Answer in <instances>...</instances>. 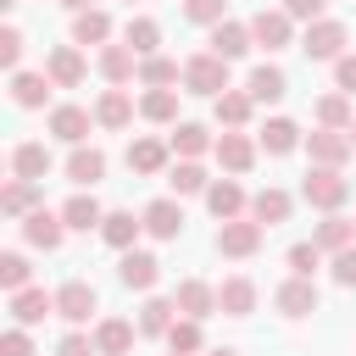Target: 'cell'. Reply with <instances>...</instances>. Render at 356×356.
Wrapping results in <instances>:
<instances>
[{
    "mask_svg": "<svg viewBox=\"0 0 356 356\" xmlns=\"http://www.w3.org/2000/svg\"><path fill=\"white\" fill-rule=\"evenodd\" d=\"M300 200L317 206V211H339V206L350 200V178H345L339 167H306V178H300Z\"/></svg>",
    "mask_w": 356,
    "mask_h": 356,
    "instance_id": "1",
    "label": "cell"
},
{
    "mask_svg": "<svg viewBox=\"0 0 356 356\" xmlns=\"http://www.w3.org/2000/svg\"><path fill=\"white\" fill-rule=\"evenodd\" d=\"M184 89H189V95H211V100H217V95L228 89V61H222L217 50L189 56V61H184Z\"/></svg>",
    "mask_w": 356,
    "mask_h": 356,
    "instance_id": "2",
    "label": "cell"
},
{
    "mask_svg": "<svg viewBox=\"0 0 356 356\" xmlns=\"http://www.w3.org/2000/svg\"><path fill=\"white\" fill-rule=\"evenodd\" d=\"M345 22H334V17H317V22H306V33H300V50H306V61H339L345 56Z\"/></svg>",
    "mask_w": 356,
    "mask_h": 356,
    "instance_id": "3",
    "label": "cell"
},
{
    "mask_svg": "<svg viewBox=\"0 0 356 356\" xmlns=\"http://www.w3.org/2000/svg\"><path fill=\"white\" fill-rule=\"evenodd\" d=\"M261 222L245 211V217H228V222H217V250L222 256H234V261H245V256H256L261 250Z\"/></svg>",
    "mask_w": 356,
    "mask_h": 356,
    "instance_id": "4",
    "label": "cell"
},
{
    "mask_svg": "<svg viewBox=\"0 0 356 356\" xmlns=\"http://www.w3.org/2000/svg\"><path fill=\"white\" fill-rule=\"evenodd\" d=\"M350 128H317V134H306V156H312V167H345L350 161Z\"/></svg>",
    "mask_w": 356,
    "mask_h": 356,
    "instance_id": "5",
    "label": "cell"
},
{
    "mask_svg": "<svg viewBox=\"0 0 356 356\" xmlns=\"http://www.w3.org/2000/svg\"><path fill=\"white\" fill-rule=\"evenodd\" d=\"M273 306L284 312V317H312L317 306H323V295H317V284L312 278H300V273H289L278 289H273Z\"/></svg>",
    "mask_w": 356,
    "mask_h": 356,
    "instance_id": "6",
    "label": "cell"
},
{
    "mask_svg": "<svg viewBox=\"0 0 356 356\" xmlns=\"http://www.w3.org/2000/svg\"><path fill=\"white\" fill-rule=\"evenodd\" d=\"M250 39H256L261 50H284V44H295V17H289L284 6H278V11L261 6V11L250 17Z\"/></svg>",
    "mask_w": 356,
    "mask_h": 356,
    "instance_id": "7",
    "label": "cell"
},
{
    "mask_svg": "<svg viewBox=\"0 0 356 356\" xmlns=\"http://www.w3.org/2000/svg\"><path fill=\"white\" fill-rule=\"evenodd\" d=\"M61 234H67L61 211H44V206H33V211L22 217V239H28L33 250H56V245H61Z\"/></svg>",
    "mask_w": 356,
    "mask_h": 356,
    "instance_id": "8",
    "label": "cell"
},
{
    "mask_svg": "<svg viewBox=\"0 0 356 356\" xmlns=\"http://www.w3.org/2000/svg\"><path fill=\"white\" fill-rule=\"evenodd\" d=\"M95 312H100V300H95V289H89L83 278H72V284L56 289V317H67V323H89Z\"/></svg>",
    "mask_w": 356,
    "mask_h": 356,
    "instance_id": "9",
    "label": "cell"
},
{
    "mask_svg": "<svg viewBox=\"0 0 356 356\" xmlns=\"http://www.w3.org/2000/svg\"><path fill=\"white\" fill-rule=\"evenodd\" d=\"M211 150H217V161H222V172H234V178L256 167V139H245L239 128H228V134H222V139H217Z\"/></svg>",
    "mask_w": 356,
    "mask_h": 356,
    "instance_id": "10",
    "label": "cell"
},
{
    "mask_svg": "<svg viewBox=\"0 0 356 356\" xmlns=\"http://www.w3.org/2000/svg\"><path fill=\"white\" fill-rule=\"evenodd\" d=\"M289 211H295V200H289V189H278V184H267V189H256V195H250V217H256L261 228L289 222Z\"/></svg>",
    "mask_w": 356,
    "mask_h": 356,
    "instance_id": "11",
    "label": "cell"
},
{
    "mask_svg": "<svg viewBox=\"0 0 356 356\" xmlns=\"http://www.w3.org/2000/svg\"><path fill=\"white\" fill-rule=\"evenodd\" d=\"M145 234H150V239H178V234H184V206H178L172 195L150 200V206H145Z\"/></svg>",
    "mask_w": 356,
    "mask_h": 356,
    "instance_id": "12",
    "label": "cell"
},
{
    "mask_svg": "<svg viewBox=\"0 0 356 356\" xmlns=\"http://www.w3.org/2000/svg\"><path fill=\"white\" fill-rule=\"evenodd\" d=\"M117 278H122V289H156V278H161V261H156L150 250H122V261H117Z\"/></svg>",
    "mask_w": 356,
    "mask_h": 356,
    "instance_id": "13",
    "label": "cell"
},
{
    "mask_svg": "<svg viewBox=\"0 0 356 356\" xmlns=\"http://www.w3.org/2000/svg\"><path fill=\"white\" fill-rule=\"evenodd\" d=\"M172 300H178V317H200V323H206V317L217 312V289H211L206 278H184V284L172 289Z\"/></svg>",
    "mask_w": 356,
    "mask_h": 356,
    "instance_id": "14",
    "label": "cell"
},
{
    "mask_svg": "<svg viewBox=\"0 0 356 356\" xmlns=\"http://www.w3.org/2000/svg\"><path fill=\"white\" fill-rule=\"evenodd\" d=\"M217 312H222V317H250V312H256V284H250L245 273L222 278V284H217Z\"/></svg>",
    "mask_w": 356,
    "mask_h": 356,
    "instance_id": "15",
    "label": "cell"
},
{
    "mask_svg": "<svg viewBox=\"0 0 356 356\" xmlns=\"http://www.w3.org/2000/svg\"><path fill=\"white\" fill-rule=\"evenodd\" d=\"M100 78L106 83H128V78H139V50L134 44H100Z\"/></svg>",
    "mask_w": 356,
    "mask_h": 356,
    "instance_id": "16",
    "label": "cell"
},
{
    "mask_svg": "<svg viewBox=\"0 0 356 356\" xmlns=\"http://www.w3.org/2000/svg\"><path fill=\"white\" fill-rule=\"evenodd\" d=\"M44 72H50V83H56V89H78L89 67H83L78 44H56V50H50V61H44Z\"/></svg>",
    "mask_w": 356,
    "mask_h": 356,
    "instance_id": "17",
    "label": "cell"
},
{
    "mask_svg": "<svg viewBox=\"0 0 356 356\" xmlns=\"http://www.w3.org/2000/svg\"><path fill=\"white\" fill-rule=\"evenodd\" d=\"M245 89H250V100H256V106H273V100H284V95H289V78H284V67L261 61V67H250Z\"/></svg>",
    "mask_w": 356,
    "mask_h": 356,
    "instance_id": "18",
    "label": "cell"
},
{
    "mask_svg": "<svg viewBox=\"0 0 356 356\" xmlns=\"http://www.w3.org/2000/svg\"><path fill=\"white\" fill-rule=\"evenodd\" d=\"M67 178H72L78 189H95V184L106 178V150H95V145H72V156H67Z\"/></svg>",
    "mask_w": 356,
    "mask_h": 356,
    "instance_id": "19",
    "label": "cell"
},
{
    "mask_svg": "<svg viewBox=\"0 0 356 356\" xmlns=\"http://www.w3.org/2000/svg\"><path fill=\"white\" fill-rule=\"evenodd\" d=\"M206 206H211L217 222H228V217H245V211H250V195H245L234 178H217V184L206 189Z\"/></svg>",
    "mask_w": 356,
    "mask_h": 356,
    "instance_id": "20",
    "label": "cell"
},
{
    "mask_svg": "<svg viewBox=\"0 0 356 356\" xmlns=\"http://www.w3.org/2000/svg\"><path fill=\"white\" fill-rule=\"evenodd\" d=\"M11 317L22 323V328H33V323H44V317H56V295H44V289H17L11 295Z\"/></svg>",
    "mask_w": 356,
    "mask_h": 356,
    "instance_id": "21",
    "label": "cell"
},
{
    "mask_svg": "<svg viewBox=\"0 0 356 356\" xmlns=\"http://www.w3.org/2000/svg\"><path fill=\"white\" fill-rule=\"evenodd\" d=\"M250 44H256V39H250V22H228V17H222V22L211 28V50H217L222 61H239Z\"/></svg>",
    "mask_w": 356,
    "mask_h": 356,
    "instance_id": "22",
    "label": "cell"
},
{
    "mask_svg": "<svg viewBox=\"0 0 356 356\" xmlns=\"http://www.w3.org/2000/svg\"><path fill=\"white\" fill-rule=\"evenodd\" d=\"M256 145H261L267 156H289V150H300L306 139H300V128H295L289 117H267V122H261V139H256Z\"/></svg>",
    "mask_w": 356,
    "mask_h": 356,
    "instance_id": "23",
    "label": "cell"
},
{
    "mask_svg": "<svg viewBox=\"0 0 356 356\" xmlns=\"http://www.w3.org/2000/svg\"><path fill=\"white\" fill-rule=\"evenodd\" d=\"M134 323H122V317H100L95 323V350L100 356H128V345H134Z\"/></svg>",
    "mask_w": 356,
    "mask_h": 356,
    "instance_id": "24",
    "label": "cell"
},
{
    "mask_svg": "<svg viewBox=\"0 0 356 356\" xmlns=\"http://www.w3.org/2000/svg\"><path fill=\"white\" fill-rule=\"evenodd\" d=\"M50 72H11V100L22 106V111H33V106H44L50 100Z\"/></svg>",
    "mask_w": 356,
    "mask_h": 356,
    "instance_id": "25",
    "label": "cell"
},
{
    "mask_svg": "<svg viewBox=\"0 0 356 356\" xmlns=\"http://www.w3.org/2000/svg\"><path fill=\"white\" fill-rule=\"evenodd\" d=\"M89 122H95V117H89L83 106H56V111H50V134L67 139V145H83V139H89Z\"/></svg>",
    "mask_w": 356,
    "mask_h": 356,
    "instance_id": "26",
    "label": "cell"
},
{
    "mask_svg": "<svg viewBox=\"0 0 356 356\" xmlns=\"http://www.w3.org/2000/svg\"><path fill=\"white\" fill-rule=\"evenodd\" d=\"M167 156H172V145H161V139H134V145H128V167L145 172V178L167 172Z\"/></svg>",
    "mask_w": 356,
    "mask_h": 356,
    "instance_id": "27",
    "label": "cell"
},
{
    "mask_svg": "<svg viewBox=\"0 0 356 356\" xmlns=\"http://www.w3.org/2000/svg\"><path fill=\"white\" fill-rule=\"evenodd\" d=\"M139 228H145V217H134V211H106V222H100V239H106L111 250H134Z\"/></svg>",
    "mask_w": 356,
    "mask_h": 356,
    "instance_id": "28",
    "label": "cell"
},
{
    "mask_svg": "<svg viewBox=\"0 0 356 356\" xmlns=\"http://www.w3.org/2000/svg\"><path fill=\"white\" fill-rule=\"evenodd\" d=\"M172 312H178V300H161V295H150V300L139 306V334H145V339H167V328L178 323Z\"/></svg>",
    "mask_w": 356,
    "mask_h": 356,
    "instance_id": "29",
    "label": "cell"
},
{
    "mask_svg": "<svg viewBox=\"0 0 356 356\" xmlns=\"http://www.w3.org/2000/svg\"><path fill=\"white\" fill-rule=\"evenodd\" d=\"M106 39H111V17L100 6L72 11V44H106Z\"/></svg>",
    "mask_w": 356,
    "mask_h": 356,
    "instance_id": "30",
    "label": "cell"
},
{
    "mask_svg": "<svg viewBox=\"0 0 356 356\" xmlns=\"http://www.w3.org/2000/svg\"><path fill=\"white\" fill-rule=\"evenodd\" d=\"M178 78H184V67H178L172 56H161V50H156V56H139V83H145V89H172Z\"/></svg>",
    "mask_w": 356,
    "mask_h": 356,
    "instance_id": "31",
    "label": "cell"
},
{
    "mask_svg": "<svg viewBox=\"0 0 356 356\" xmlns=\"http://www.w3.org/2000/svg\"><path fill=\"white\" fill-rule=\"evenodd\" d=\"M61 222H67V228H78V234H89V228H100V222H106V211H100V200H95V195H83V189H78V195L61 206Z\"/></svg>",
    "mask_w": 356,
    "mask_h": 356,
    "instance_id": "32",
    "label": "cell"
},
{
    "mask_svg": "<svg viewBox=\"0 0 356 356\" xmlns=\"http://www.w3.org/2000/svg\"><path fill=\"white\" fill-rule=\"evenodd\" d=\"M95 122H100V128H128V122H134V100H128L122 89H106V95L95 100Z\"/></svg>",
    "mask_w": 356,
    "mask_h": 356,
    "instance_id": "33",
    "label": "cell"
},
{
    "mask_svg": "<svg viewBox=\"0 0 356 356\" xmlns=\"http://www.w3.org/2000/svg\"><path fill=\"white\" fill-rule=\"evenodd\" d=\"M250 111H256L250 89H222V95H217V122H222V128H245Z\"/></svg>",
    "mask_w": 356,
    "mask_h": 356,
    "instance_id": "34",
    "label": "cell"
},
{
    "mask_svg": "<svg viewBox=\"0 0 356 356\" xmlns=\"http://www.w3.org/2000/svg\"><path fill=\"white\" fill-rule=\"evenodd\" d=\"M167 145H172V156H184V161H195V156H206V150H211L217 139H211V134H206L200 122H178Z\"/></svg>",
    "mask_w": 356,
    "mask_h": 356,
    "instance_id": "35",
    "label": "cell"
},
{
    "mask_svg": "<svg viewBox=\"0 0 356 356\" xmlns=\"http://www.w3.org/2000/svg\"><path fill=\"white\" fill-rule=\"evenodd\" d=\"M11 172H17V178H33V184H39V178L50 172V150H44L39 139L17 145V150H11Z\"/></svg>",
    "mask_w": 356,
    "mask_h": 356,
    "instance_id": "36",
    "label": "cell"
},
{
    "mask_svg": "<svg viewBox=\"0 0 356 356\" xmlns=\"http://www.w3.org/2000/svg\"><path fill=\"white\" fill-rule=\"evenodd\" d=\"M33 206H39V184H33V178H11V184L0 189V211H6V217H28Z\"/></svg>",
    "mask_w": 356,
    "mask_h": 356,
    "instance_id": "37",
    "label": "cell"
},
{
    "mask_svg": "<svg viewBox=\"0 0 356 356\" xmlns=\"http://www.w3.org/2000/svg\"><path fill=\"white\" fill-rule=\"evenodd\" d=\"M312 239H317V245H323V250L334 256V250H345V245H356V222H345L339 211H328V217L317 222V234H312Z\"/></svg>",
    "mask_w": 356,
    "mask_h": 356,
    "instance_id": "38",
    "label": "cell"
},
{
    "mask_svg": "<svg viewBox=\"0 0 356 356\" xmlns=\"http://www.w3.org/2000/svg\"><path fill=\"white\" fill-rule=\"evenodd\" d=\"M167 184H172V195H206V189H211V178H206L200 161H178V167H167Z\"/></svg>",
    "mask_w": 356,
    "mask_h": 356,
    "instance_id": "39",
    "label": "cell"
},
{
    "mask_svg": "<svg viewBox=\"0 0 356 356\" xmlns=\"http://www.w3.org/2000/svg\"><path fill=\"white\" fill-rule=\"evenodd\" d=\"M167 350H178V356H195V350H206L200 317H178V323L167 328Z\"/></svg>",
    "mask_w": 356,
    "mask_h": 356,
    "instance_id": "40",
    "label": "cell"
},
{
    "mask_svg": "<svg viewBox=\"0 0 356 356\" xmlns=\"http://www.w3.org/2000/svg\"><path fill=\"white\" fill-rule=\"evenodd\" d=\"M139 117H145V122H172V117H178V89H145Z\"/></svg>",
    "mask_w": 356,
    "mask_h": 356,
    "instance_id": "41",
    "label": "cell"
},
{
    "mask_svg": "<svg viewBox=\"0 0 356 356\" xmlns=\"http://www.w3.org/2000/svg\"><path fill=\"white\" fill-rule=\"evenodd\" d=\"M317 122H323V128H350V122H356V111H350V95H345V89L323 95V100H317Z\"/></svg>",
    "mask_w": 356,
    "mask_h": 356,
    "instance_id": "42",
    "label": "cell"
},
{
    "mask_svg": "<svg viewBox=\"0 0 356 356\" xmlns=\"http://www.w3.org/2000/svg\"><path fill=\"white\" fill-rule=\"evenodd\" d=\"M122 44H134L139 56H156V44H161V28H156L150 17H128V28H122Z\"/></svg>",
    "mask_w": 356,
    "mask_h": 356,
    "instance_id": "43",
    "label": "cell"
},
{
    "mask_svg": "<svg viewBox=\"0 0 356 356\" xmlns=\"http://www.w3.org/2000/svg\"><path fill=\"white\" fill-rule=\"evenodd\" d=\"M317 267H323V245H317V239H300V245H289V273L312 278Z\"/></svg>",
    "mask_w": 356,
    "mask_h": 356,
    "instance_id": "44",
    "label": "cell"
},
{
    "mask_svg": "<svg viewBox=\"0 0 356 356\" xmlns=\"http://www.w3.org/2000/svg\"><path fill=\"white\" fill-rule=\"evenodd\" d=\"M28 273H33V267H28V256H22V250H6V256H0V284H6L11 295H17V289H28Z\"/></svg>",
    "mask_w": 356,
    "mask_h": 356,
    "instance_id": "45",
    "label": "cell"
},
{
    "mask_svg": "<svg viewBox=\"0 0 356 356\" xmlns=\"http://www.w3.org/2000/svg\"><path fill=\"white\" fill-rule=\"evenodd\" d=\"M222 11H228V0H184V17H189V22H200V28H217V22H222Z\"/></svg>",
    "mask_w": 356,
    "mask_h": 356,
    "instance_id": "46",
    "label": "cell"
},
{
    "mask_svg": "<svg viewBox=\"0 0 356 356\" xmlns=\"http://www.w3.org/2000/svg\"><path fill=\"white\" fill-rule=\"evenodd\" d=\"M328 273H334V284H339V289H356V245L334 250V267H328Z\"/></svg>",
    "mask_w": 356,
    "mask_h": 356,
    "instance_id": "47",
    "label": "cell"
},
{
    "mask_svg": "<svg viewBox=\"0 0 356 356\" xmlns=\"http://www.w3.org/2000/svg\"><path fill=\"white\" fill-rule=\"evenodd\" d=\"M17 61H22V33L17 28H0V67L17 72Z\"/></svg>",
    "mask_w": 356,
    "mask_h": 356,
    "instance_id": "48",
    "label": "cell"
},
{
    "mask_svg": "<svg viewBox=\"0 0 356 356\" xmlns=\"http://www.w3.org/2000/svg\"><path fill=\"white\" fill-rule=\"evenodd\" d=\"M0 356H33V339H28V328H22V323L0 334Z\"/></svg>",
    "mask_w": 356,
    "mask_h": 356,
    "instance_id": "49",
    "label": "cell"
},
{
    "mask_svg": "<svg viewBox=\"0 0 356 356\" xmlns=\"http://www.w3.org/2000/svg\"><path fill=\"white\" fill-rule=\"evenodd\" d=\"M334 89H345V95H356V50H345V56L334 61Z\"/></svg>",
    "mask_w": 356,
    "mask_h": 356,
    "instance_id": "50",
    "label": "cell"
},
{
    "mask_svg": "<svg viewBox=\"0 0 356 356\" xmlns=\"http://www.w3.org/2000/svg\"><path fill=\"white\" fill-rule=\"evenodd\" d=\"M56 356H100V350H95V339H89V334H78V328H72V334L56 345Z\"/></svg>",
    "mask_w": 356,
    "mask_h": 356,
    "instance_id": "51",
    "label": "cell"
},
{
    "mask_svg": "<svg viewBox=\"0 0 356 356\" xmlns=\"http://www.w3.org/2000/svg\"><path fill=\"white\" fill-rule=\"evenodd\" d=\"M323 6H328V0H284V11H289V17H300V22H317V17H323Z\"/></svg>",
    "mask_w": 356,
    "mask_h": 356,
    "instance_id": "52",
    "label": "cell"
},
{
    "mask_svg": "<svg viewBox=\"0 0 356 356\" xmlns=\"http://www.w3.org/2000/svg\"><path fill=\"white\" fill-rule=\"evenodd\" d=\"M61 6H72V11H89V6H95V0H61Z\"/></svg>",
    "mask_w": 356,
    "mask_h": 356,
    "instance_id": "53",
    "label": "cell"
},
{
    "mask_svg": "<svg viewBox=\"0 0 356 356\" xmlns=\"http://www.w3.org/2000/svg\"><path fill=\"white\" fill-rule=\"evenodd\" d=\"M206 356H239V350H228V345H222V350H206Z\"/></svg>",
    "mask_w": 356,
    "mask_h": 356,
    "instance_id": "54",
    "label": "cell"
},
{
    "mask_svg": "<svg viewBox=\"0 0 356 356\" xmlns=\"http://www.w3.org/2000/svg\"><path fill=\"white\" fill-rule=\"evenodd\" d=\"M350 145H356V122H350Z\"/></svg>",
    "mask_w": 356,
    "mask_h": 356,
    "instance_id": "55",
    "label": "cell"
},
{
    "mask_svg": "<svg viewBox=\"0 0 356 356\" xmlns=\"http://www.w3.org/2000/svg\"><path fill=\"white\" fill-rule=\"evenodd\" d=\"M167 356H178V350H167Z\"/></svg>",
    "mask_w": 356,
    "mask_h": 356,
    "instance_id": "56",
    "label": "cell"
}]
</instances>
